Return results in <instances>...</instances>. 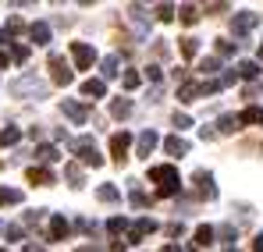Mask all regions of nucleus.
<instances>
[{
  "mask_svg": "<svg viewBox=\"0 0 263 252\" xmlns=\"http://www.w3.org/2000/svg\"><path fill=\"white\" fill-rule=\"evenodd\" d=\"M96 199H100V203H118L121 192H118L114 185H100V188H96Z\"/></svg>",
  "mask_w": 263,
  "mask_h": 252,
  "instance_id": "obj_16",
  "label": "nucleus"
},
{
  "mask_svg": "<svg viewBox=\"0 0 263 252\" xmlns=\"http://www.w3.org/2000/svg\"><path fill=\"white\" fill-rule=\"evenodd\" d=\"M175 125L178 128H189V125H192V118H189V114H175Z\"/></svg>",
  "mask_w": 263,
  "mask_h": 252,
  "instance_id": "obj_36",
  "label": "nucleus"
},
{
  "mask_svg": "<svg viewBox=\"0 0 263 252\" xmlns=\"http://www.w3.org/2000/svg\"><path fill=\"white\" fill-rule=\"evenodd\" d=\"M75 153H79V160L89 164V167H100V164H103V157H100L96 146H92V139H75Z\"/></svg>",
  "mask_w": 263,
  "mask_h": 252,
  "instance_id": "obj_2",
  "label": "nucleus"
},
{
  "mask_svg": "<svg viewBox=\"0 0 263 252\" xmlns=\"http://www.w3.org/2000/svg\"><path fill=\"white\" fill-rule=\"evenodd\" d=\"M25 252H43V249L40 245H25Z\"/></svg>",
  "mask_w": 263,
  "mask_h": 252,
  "instance_id": "obj_41",
  "label": "nucleus"
},
{
  "mask_svg": "<svg viewBox=\"0 0 263 252\" xmlns=\"http://www.w3.org/2000/svg\"><path fill=\"white\" fill-rule=\"evenodd\" d=\"M0 252H7V249H0Z\"/></svg>",
  "mask_w": 263,
  "mask_h": 252,
  "instance_id": "obj_46",
  "label": "nucleus"
},
{
  "mask_svg": "<svg viewBox=\"0 0 263 252\" xmlns=\"http://www.w3.org/2000/svg\"><path fill=\"white\" fill-rule=\"evenodd\" d=\"M157 142H160V139H157V131H153V128H149V131H142V135H139V149H135V157H149Z\"/></svg>",
  "mask_w": 263,
  "mask_h": 252,
  "instance_id": "obj_9",
  "label": "nucleus"
},
{
  "mask_svg": "<svg viewBox=\"0 0 263 252\" xmlns=\"http://www.w3.org/2000/svg\"><path fill=\"white\" fill-rule=\"evenodd\" d=\"M238 75H242V79H256V75H260V64H256V61H242V64H238Z\"/></svg>",
  "mask_w": 263,
  "mask_h": 252,
  "instance_id": "obj_21",
  "label": "nucleus"
},
{
  "mask_svg": "<svg viewBox=\"0 0 263 252\" xmlns=\"http://www.w3.org/2000/svg\"><path fill=\"white\" fill-rule=\"evenodd\" d=\"M11 203H22V192L18 188H0V206H11Z\"/></svg>",
  "mask_w": 263,
  "mask_h": 252,
  "instance_id": "obj_22",
  "label": "nucleus"
},
{
  "mask_svg": "<svg viewBox=\"0 0 263 252\" xmlns=\"http://www.w3.org/2000/svg\"><path fill=\"white\" fill-rule=\"evenodd\" d=\"M36 157H40L43 164H53V160H57V149H53V146H40V149H36Z\"/></svg>",
  "mask_w": 263,
  "mask_h": 252,
  "instance_id": "obj_28",
  "label": "nucleus"
},
{
  "mask_svg": "<svg viewBox=\"0 0 263 252\" xmlns=\"http://www.w3.org/2000/svg\"><path fill=\"white\" fill-rule=\"evenodd\" d=\"M128 146H132V135H128V131H118V135H110V153H114V160H118V164L128 157Z\"/></svg>",
  "mask_w": 263,
  "mask_h": 252,
  "instance_id": "obj_6",
  "label": "nucleus"
},
{
  "mask_svg": "<svg viewBox=\"0 0 263 252\" xmlns=\"http://www.w3.org/2000/svg\"><path fill=\"white\" fill-rule=\"evenodd\" d=\"M217 128H220V131H224V135H231V131L238 128V118H235V114H224V118H220V121H217Z\"/></svg>",
  "mask_w": 263,
  "mask_h": 252,
  "instance_id": "obj_25",
  "label": "nucleus"
},
{
  "mask_svg": "<svg viewBox=\"0 0 263 252\" xmlns=\"http://www.w3.org/2000/svg\"><path fill=\"white\" fill-rule=\"evenodd\" d=\"M107 227H110V231H114V235H118V231H125V227H128V220H125V217H114V220H110V224H107Z\"/></svg>",
  "mask_w": 263,
  "mask_h": 252,
  "instance_id": "obj_32",
  "label": "nucleus"
},
{
  "mask_svg": "<svg viewBox=\"0 0 263 252\" xmlns=\"http://www.w3.org/2000/svg\"><path fill=\"white\" fill-rule=\"evenodd\" d=\"M160 252H178V249H175V245H167V249H160Z\"/></svg>",
  "mask_w": 263,
  "mask_h": 252,
  "instance_id": "obj_43",
  "label": "nucleus"
},
{
  "mask_svg": "<svg viewBox=\"0 0 263 252\" xmlns=\"http://www.w3.org/2000/svg\"><path fill=\"white\" fill-rule=\"evenodd\" d=\"M146 75H149V82H160V68H157V64H149Z\"/></svg>",
  "mask_w": 263,
  "mask_h": 252,
  "instance_id": "obj_37",
  "label": "nucleus"
},
{
  "mask_svg": "<svg viewBox=\"0 0 263 252\" xmlns=\"http://www.w3.org/2000/svg\"><path fill=\"white\" fill-rule=\"evenodd\" d=\"M214 242V227H196V245L203 249V245H210Z\"/></svg>",
  "mask_w": 263,
  "mask_h": 252,
  "instance_id": "obj_23",
  "label": "nucleus"
},
{
  "mask_svg": "<svg viewBox=\"0 0 263 252\" xmlns=\"http://www.w3.org/2000/svg\"><path fill=\"white\" fill-rule=\"evenodd\" d=\"M224 252H238V249H231V245H228V249H224Z\"/></svg>",
  "mask_w": 263,
  "mask_h": 252,
  "instance_id": "obj_44",
  "label": "nucleus"
},
{
  "mask_svg": "<svg viewBox=\"0 0 263 252\" xmlns=\"http://www.w3.org/2000/svg\"><path fill=\"white\" fill-rule=\"evenodd\" d=\"M149 181H160V196H175L178 188H181V178H178L175 167H149Z\"/></svg>",
  "mask_w": 263,
  "mask_h": 252,
  "instance_id": "obj_1",
  "label": "nucleus"
},
{
  "mask_svg": "<svg viewBox=\"0 0 263 252\" xmlns=\"http://www.w3.org/2000/svg\"><path fill=\"white\" fill-rule=\"evenodd\" d=\"M61 110H64V118H71L75 125H82V121L89 118L86 107H82V103H75V100H64V103H61Z\"/></svg>",
  "mask_w": 263,
  "mask_h": 252,
  "instance_id": "obj_8",
  "label": "nucleus"
},
{
  "mask_svg": "<svg viewBox=\"0 0 263 252\" xmlns=\"http://www.w3.org/2000/svg\"><path fill=\"white\" fill-rule=\"evenodd\" d=\"M18 139H22V131H18V128H4V131H0V146H14Z\"/></svg>",
  "mask_w": 263,
  "mask_h": 252,
  "instance_id": "obj_24",
  "label": "nucleus"
},
{
  "mask_svg": "<svg viewBox=\"0 0 263 252\" xmlns=\"http://www.w3.org/2000/svg\"><path fill=\"white\" fill-rule=\"evenodd\" d=\"M11 92L14 96H43L46 85L36 82V79H18V82H11Z\"/></svg>",
  "mask_w": 263,
  "mask_h": 252,
  "instance_id": "obj_4",
  "label": "nucleus"
},
{
  "mask_svg": "<svg viewBox=\"0 0 263 252\" xmlns=\"http://www.w3.org/2000/svg\"><path fill=\"white\" fill-rule=\"evenodd\" d=\"M29 57V46H14V61H25Z\"/></svg>",
  "mask_w": 263,
  "mask_h": 252,
  "instance_id": "obj_38",
  "label": "nucleus"
},
{
  "mask_svg": "<svg viewBox=\"0 0 263 252\" xmlns=\"http://www.w3.org/2000/svg\"><path fill=\"white\" fill-rule=\"evenodd\" d=\"M238 125H263V110L260 107H249V110L238 118Z\"/></svg>",
  "mask_w": 263,
  "mask_h": 252,
  "instance_id": "obj_18",
  "label": "nucleus"
},
{
  "mask_svg": "<svg viewBox=\"0 0 263 252\" xmlns=\"http://www.w3.org/2000/svg\"><path fill=\"white\" fill-rule=\"evenodd\" d=\"M132 206H146V196L139 188H132Z\"/></svg>",
  "mask_w": 263,
  "mask_h": 252,
  "instance_id": "obj_34",
  "label": "nucleus"
},
{
  "mask_svg": "<svg viewBox=\"0 0 263 252\" xmlns=\"http://www.w3.org/2000/svg\"><path fill=\"white\" fill-rule=\"evenodd\" d=\"M196 185L203 188V196H206V199H214V196H217V188H214V178H210L206 170H196Z\"/></svg>",
  "mask_w": 263,
  "mask_h": 252,
  "instance_id": "obj_12",
  "label": "nucleus"
},
{
  "mask_svg": "<svg viewBox=\"0 0 263 252\" xmlns=\"http://www.w3.org/2000/svg\"><path fill=\"white\" fill-rule=\"evenodd\" d=\"M260 61H263V46H260Z\"/></svg>",
  "mask_w": 263,
  "mask_h": 252,
  "instance_id": "obj_45",
  "label": "nucleus"
},
{
  "mask_svg": "<svg viewBox=\"0 0 263 252\" xmlns=\"http://www.w3.org/2000/svg\"><path fill=\"white\" fill-rule=\"evenodd\" d=\"M29 181H36V185H53V170H46V167H29Z\"/></svg>",
  "mask_w": 263,
  "mask_h": 252,
  "instance_id": "obj_15",
  "label": "nucleus"
},
{
  "mask_svg": "<svg viewBox=\"0 0 263 252\" xmlns=\"http://www.w3.org/2000/svg\"><path fill=\"white\" fill-rule=\"evenodd\" d=\"M164 149H167L171 157H185V153H189V142H185L181 135H167V139H164Z\"/></svg>",
  "mask_w": 263,
  "mask_h": 252,
  "instance_id": "obj_11",
  "label": "nucleus"
},
{
  "mask_svg": "<svg viewBox=\"0 0 263 252\" xmlns=\"http://www.w3.org/2000/svg\"><path fill=\"white\" fill-rule=\"evenodd\" d=\"M118 64H121L118 57H103V64H100V71H103V79H114V75H121V71H118Z\"/></svg>",
  "mask_w": 263,
  "mask_h": 252,
  "instance_id": "obj_19",
  "label": "nucleus"
},
{
  "mask_svg": "<svg viewBox=\"0 0 263 252\" xmlns=\"http://www.w3.org/2000/svg\"><path fill=\"white\" fill-rule=\"evenodd\" d=\"M253 252H263V235H256V242H253Z\"/></svg>",
  "mask_w": 263,
  "mask_h": 252,
  "instance_id": "obj_40",
  "label": "nucleus"
},
{
  "mask_svg": "<svg viewBox=\"0 0 263 252\" xmlns=\"http://www.w3.org/2000/svg\"><path fill=\"white\" fill-rule=\"evenodd\" d=\"M149 231H157V224L149 220V217H142V220H135V227H132V235H128V242H142Z\"/></svg>",
  "mask_w": 263,
  "mask_h": 252,
  "instance_id": "obj_10",
  "label": "nucleus"
},
{
  "mask_svg": "<svg viewBox=\"0 0 263 252\" xmlns=\"http://www.w3.org/2000/svg\"><path fill=\"white\" fill-rule=\"evenodd\" d=\"M82 92H86L89 100H100V96L107 92V85H103V79H89V82L82 85Z\"/></svg>",
  "mask_w": 263,
  "mask_h": 252,
  "instance_id": "obj_14",
  "label": "nucleus"
},
{
  "mask_svg": "<svg viewBox=\"0 0 263 252\" xmlns=\"http://www.w3.org/2000/svg\"><path fill=\"white\" fill-rule=\"evenodd\" d=\"M260 25V14H253V11H242V14H235V22H231V32L235 36H246V32H253Z\"/></svg>",
  "mask_w": 263,
  "mask_h": 252,
  "instance_id": "obj_3",
  "label": "nucleus"
},
{
  "mask_svg": "<svg viewBox=\"0 0 263 252\" xmlns=\"http://www.w3.org/2000/svg\"><path fill=\"white\" fill-rule=\"evenodd\" d=\"M196 96H203V89L196 82H185L181 89H178V100H196Z\"/></svg>",
  "mask_w": 263,
  "mask_h": 252,
  "instance_id": "obj_20",
  "label": "nucleus"
},
{
  "mask_svg": "<svg viewBox=\"0 0 263 252\" xmlns=\"http://www.w3.org/2000/svg\"><path fill=\"white\" fill-rule=\"evenodd\" d=\"M217 50H220V53H224V57H228V53L235 50V43H224V40H220V43H217Z\"/></svg>",
  "mask_w": 263,
  "mask_h": 252,
  "instance_id": "obj_39",
  "label": "nucleus"
},
{
  "mask_svg": "<svg viewBox=\"0 0 263 252\" xmlns=\"http://www.w3.org/2000/svg\"><path fill=\"white\" fill-rule=\"evenodd\" d=\"M217 68H220L217 57H203V61H199V71H203V75H214Z\"/></svg>",
  "mask_w": 263,
  "mask_h": 252,
  "instance_id": "obj_26",
  "label": "nucleus"
},
{
  "mask_svg": "<svg viewBox=\"0 0 263 252\" xmlns=\"http://www.w3.org/2000/svg\"><path fill=\"white\" fill-rule=\"evenodd\" d=\"M139 85V75L135 71H125V89H135Z\"/></svg>",
  "mask_w": 263,
  "mask_h": 252,
  "instance_id": "obj_35",
  "label": "nucleus"
},
{
  "mask_svg": "<svg viewBox=\"0 0 263 252\" xmlns=\"http://www.w3.org/2000/svg\"><path fill=\"white\" fill-rule=\"evenodd\" d=\"M157 14L167 22V18H175V7H171V4H160V7H157Z\"/></svg>",
  "mask_w": 263,
  "mask_h": 252,
  "instance_id": "obj_33",
  "label": "nucleus"
},
{
  "mask_svg": "<svg viewBox=\"0 0 263 252\" xmlns=\"http://www.w3.org/2000/svg\"><path fill=\"white\" fill-rule=\"evenodd\" d=\"M0 68H7V53H0Z\"/></svg>",
  "mask_w": 263,
  "mask_h": 252,
  "instance_id": "obj_42",
  "label": "nucleus"
},
{
  "mask_svg": "<svg viewBox=\"0 0 263 252\" xmlns=\"http://www.w3.org/2000/svg\"><path fill=\"white\" fill-rule=\"evenodd\" d=\"M196 50H199V40H181V53L185 57H196Z\"/></svg>",
  "mask_w": 263,
  "mask_h": 252,
  "instance_id": "obj_31",
  "label": "nucleus"
},
{
  "mask_svg": "<svg viewBox=\"0 0 263 252\" xmlns=\"http://www.w3.org/2000/svg\"><path fill=\"white\" fill-rule=\"evenodd\" d=\"M29 36H32V43H50V25H46V22H36V25L29 29Z\"/></svg>",
  "mask_w": 263,
  "mask_h": 252,
  "instance_id": "obj_17",
  "label": "nucleus"
},
{
  "mask_svg": "<svg viewBox=\"0 0 263 252\" xmlns=\"http://www.w3.org/2000/svg\"><path fill=\"white\" fill-rule=\"evenodd\" d=\"M110 110H114V118H128V114H132V103H128V100H114V107H110Z\"/></svg>",
  "mask_w": 263,
  "mask_h": 252,
  "instance_id": "obj_27",
  "label": "nucleus"
},
{
  "mask_svg": "<svg viewBox=\"0 0 263 252\" xmlns=\"http://www.w3.org/2000/svg\"><path fill=\"white\" fill-rule=\"evenodd\" d=\"M50 71H53V82L57 85H68L75 75H71V68L64 64V57H57V53H50Z\"/></svg>",
  "mask_w": 263,
  "mask_h": 252,
  "instance_id": "obj_5",
  "label": "nucleus"
},
{
  "mask_svg": "<svg viewBox=\"0 0 263 252\" xmlns=\"http://www.w3.org/2000/svg\"><path fill=\"white\" fill-rule=\"evenodd\" d=\"M71 57H75V64H79V71H86L89 64H92V46L89 43H71Z\"/></svg>",
  "mask_w": 263,
  "mask_h": 252,
  "instance_id": "obj_7",
  "label": "nucleus"
},
{
  "mask_svg": "<svg viewBox=\"0 0 263 252\" xmlns=\"http://www.w3.org/2000/svg\"><path fill=\"white\" fill-rule=\"evenodd\" d=\"M64 174H68V181H71L75 188L82 185V167H75V164H68V170H64Z\"/></svg>",
  "mask_w": 263,
  "mask_h": 252,
  "instance_id": "obj_29",
  "label": "nucleus"
},
{
  "mask_svg": "<svg viewBox=\"0 0 263 252\" xmlns=\"http://www.w3.org/2000/svg\"><path fill=\"white\" fill-rule=\"evenodd\" d=\"M64 235H68V220H64V217H50V238L61 242Z\"/></svg>",
  "mask_w": 263,
  "mask_h": 252,
  "instance_id": "obj_13",
  "label": "nucleus"
},
{
  "mask_svg": "<svg viewBox=\"0 0 263 252\" xmlns=\"http://www.w3.org/2000/svg\"><path fill=\"white\" fill-rule=\"evenodd\" d=\"M178 14H181V22H185V25H192V22H196V18H199V14H196V7H192V4H185V7H181V11H178Z\"/></svg>",
  "mask_w": 263,
  "mask_h": 252,
  "instance_id": "obj_30",
  "label": "nucleus"
}]
</instances>
